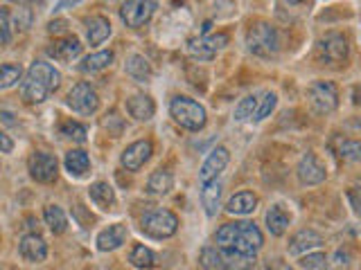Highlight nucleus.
I'll return each mask as SVG.
<instances>
[{"label":"nucleus","mask_w":361,"mask_h":270,"mask_svg":"<svg viewBox=\"0 0 361 270\" xmlns=\"http://www.w3.org/2000/svg\"><path fill=\"white\" fill-rule=\"evenodd\" d=\"M61 84L59 70H54L50 63L34 61L27 70L25 82L20 84V95L27 104H41L50 93H54Z\"/></svg>","instance_id":"nucleus-1"},{"label":"nucleus","mask_w":361,"mask_h":270,"mask_svg":"<svg viewBox=\"0 0 361 270\" xmlns=\"http://www.w3.org/2000/svg\"><path fill=\"white\" fill-rule=\"evenodd\" d=\"M214 241L219 248H235L240 252L255 255L259 248L264 245V236L259 232V228L251 221L242 223H226L214 234Z\"/></svg>","instance_id":"nucleus-2"},{"label":"nucleus","mask_w":361,"mask_h":270,"mask_svg":"<svg viewBox=\"0 0 361 270\" xmlns=\"http://www.w3.org/2000/svg\"><path fill=\"white\" fill-rule=\"evenodd\" d=\"M169 112H172V117L178 127H183L188 131H201L208 122L206 108H203L199 101L183 97V95H176L169 101Z\"/></svg>","instance_id":"nucleus-3"},{"label":"nucleus","mask_w":361,"mask_h":270,"mask_svg":"<svg viewBox=\"0 0 361 270\" xmlns=\"http://www.w3.org/2000/svg\"><path fill=\"white\" fill-rule=\"evenodd\" d=\"M246 45L257 56H264V59L267 56H274L280 50V39L276 27H271L269 22H255L246 32Z\"/></svg>","instance_id":"nucleus-4"},{"label":"nucleus","mask_w":361,"mask_h":270,"mask_svg":"<svg viewBox=\"0 0 361 270\" xmlns=\"http://www.w3.org/2000/svg\"><path fill=\"white\" fill-rule=\"evenodd\" d=\"M307 101L316 115H330L338 106V90L332 82H314L307 88Z\"/></svg>","instance_id":"nucleus-5"},{"label":"nucleus","mask_w":361,"mask_h":270,"mask_svg":"<svg viewBox=\"0 0 361 270\" xmlns=\"http://www.w3.org/2000/svg\"><path fill=\"white\" fill-rule=\"evenodd\" d=\"M140 228L147 236H154V239H167V236L176 234L178 219H176V214H172L169 210H156V212L147 214V217H142Z\"/></svg>","instance_id":"nucleus-6"},{"label":"nucleus","mask_w":361,"mask_h":270,"mask_svg":"<svg viewBox=\"0 0 361 270\" xmlns=\"http://www.w3.org/2000/svg\"><path fill=\"white\" fill-rule=\"evenodd\" d=\"M350 45L348 39L338 32H327L325 37L319 39V45H316V54H319V61L327 63V65H336L343 63L348 59Z\"/></svg>","instance_id":"nucleus-7"},{"label":"nucleus","mask_w":361,"mask_h":270,"mask_svg":"<svg viewBox=\"0 0 361 270\" xmlns=\"http://www.w3.org/2000/svg\"><path fill=\"white\" fill-rule=\"evenodd\" d=\"M226 45H228V34H203V37H197V39H190L188 41V52L190 56H195L199 61H210L214 59V54L219 50H224Z\"/></svg>","instance_id":"nucleus-8"},{"label":"nucleus","mask_w":361,"mask_h":270,"mask_svg":"<svg viewBox=\"0 0 361 270\" xmlns=\"http://www.w3.org/2000/svg\"><path fill=\"white\" fill-rule=\"evenodd\" d=\"M156 9V0H127L120 7V18L127 27H142L145 22H149L152 14Z\"/></svg>","instance_id":"nucleus-9"},{"label":"nucleus","mask_w":361,"mask_h":270,"mask_svg":"<svg viewBox=\"0 0 361 270\" xmlns=\"http://www.w3.org/2000/svg\"><path fill=\"white\" fill-rule=\"evenodd\" d=\"M66 104L71 106L75 112H79V115H90V112L97 110L99 99H97L95 90L90 88V84L82 82V84L71 88V93H68V97H66Z\"/></svg>","instance_id":"nucleus-10"},{"label":"nucleus","mask_w":361,"mask_h":270,"mask_svg":"<svg viewBox=\"0 0 361 270\" xmlns=\"http://www.w3.org/2000/svg\"><path fill=\"white\" fill-rule=\"evenodd\" d=\"M27 169H30V176L37 180V183H52V180H56V174H59V162H56V158L50 153L34 151L30 155Z\"/></svg>","instance_id":"nucleus-11"},{"label":"nucleus","mask_w":361,"mask_h":270,"mask_svg":"<svg viewBox=\"0 0 361 270\" xmlns=\"http://www.w3.org/2000/svg\"><path fill=\"white\" fill-rule=\"evenodd\" d=\"M152 153H154L152 142L149 140H138V142L129 144L127 149L122 151L120 162H122L124 169H127V172H138V169L152 158Z\"/></svg>","instance_id":"nucleus-12"},{"label":"nucleus","mask_w":361,"mask_h":270,"mask_svg":"<svg viewBox=\"0 0 361 270\" xmlns=\"http://www.w3.org/2000/svg\"><path fill=\"white\" fill-rule=\"evenodd\" d=\"M296 174H298V180L302 185H321L327 176V169L314 153H307V155L300 158Z\"/></svg>","instance_id":"nucleus-13"},{"label":"nucleus","mask_w":361,"mask_h":270,"mask_svg":"<svg viewBox=\"0 0 361 270\" xmlns=\"http://www.w3.org/2000/svg\"><path fill=\"white\" fill-rule=\"evenodd\" d=\"M228 160H231V153H228L226 146H217V149H212L210 155L206 158V162L201 165V172H199L201 183L206 185V183H210V180L217 178L226 169V165H228Z\"/></svg>","instance_id":"nucleus-14"},{"label":"nucleus","mask_w":361,"mask_h":270,"mask_svg":"<svg viewBox=\"0 0 361 270\" xmlns=\"http://www.w3.org/2000/svg\"><path fill=\"white\" fill-rule=\"evenodd\" d=\"M20 257L30 264H41L48 257V243L43 241V236L39 234H25L18 243Z\"/></svg>","instance_id":"nucleus-15"},{"label":"nucleus","mask_w":361,"mask_h":270,"mask_svg":"<svg viewBox=\"0 0 361 270\" xmlns=\"http://www.w3.org/2000/svg\"><path fill=\"white\" fill-rule=\"evenodd\" d=\"M321 243H323V236L316 230H300L289 239L287 250L293 257H302V255H307L310 250H314V248H319Z\"/></svg>","instance_id":"nucleus-16"},{"label":"nucleus","mask_w":361,"mask_h":270,"mask_svg":"<svg viewBox=\"0 0 361 270\" xmlns=\"http://www.w3.org/2000/svg\"><path fill=\"white\" fill-rule=\"evenodd\" d=\"M127 236H129V230H127V225H122V223H113L109 225L106 230H102L97 234V248L102 252H111V250H118V248L127 241Z\"/></svg>","instance_id":"nucleus-17"},{"label":"nucleus","mask_w":361,"mask_h":270,"mask_svg":"<svg viewBox=\"0 0 361 270\" xmlns=\"http://www.w3.org/2000/svg\"><path fill=\"white\" fill-rule=\"evenodd\" d=\"M48 54L54 56L56 61H73L77 59L79 54H82V43H79L77 37H63V39H56L50 48H48Z\"/></svg>","instance_id":"nucleus-18"},{"label":"nucleus","mask_w":361,"mask_h":270,"mask_svg":"<svg viewBox=\"0 0 361 270\" xmlns=\"http://www.w3.org/2000/svg\"><path fill=\"white\" fill-rule=\"evenodd\" d=\"M127 110H129V115L133 120H138V122H147V120H152L154 117V112H156V104H154V99L149 95H133L127 99Z\"/></svg>","instance_id":"nucleus-19"},{"label":"nucleus","mask_w":361,"mask_h":270,"mask_svg":"<svg viewBox=\"0 0 361 270\" xmlns=\"http://www.w3.org/2000/svg\"><path fill=\"white\" fill-rule=\"evenodd\" d=\"M257 207V196L253 191H240V194H235L228 202H226V210L235 217H248V214H253Z\"/></svg>","instance_id":"nucleus-20"},{"label":"nucleus","mask_w":361,"mask_h":270,"mask_svg":"<svg viewBox=\"0 0 361 270\" xmlns=\"http://www.w3.org/2000/svg\"><path fill=\"white\" fill-rule=\"evenodd\" d=\"M291 223V214L282 205H271L267 212V230L274 236H282Z\"/></svg>","instance_id":"nucleus-21"},{"label":"nucleus","mask_w":361,"mask_h":270,"mask_svg":"<svg viewBox=\"0 0 361 270\" xmlns=\"http://www.w3.org/2000/svg\"><path fill=\"white\" fill-rule=\"evenodd\" d=\"M88 196L99 210H104V212H109L113 205H116V191H113V187L109 183H104V180H97V183L90 185Z\"/></svg>","instance_id":"nucleus-22"},{"label":"nucleus","mask_w":361,"mask_h":270,"mask_svg":"<svg viewBox=\"0 0 361 270\" xmlns=\"http://www.w3.org/2000/svg\"><path fill=\"white\" fill-rule=\"evenodd\" d=\"M86 37L90 45H99L111 37V22L104 16H90L86 18Z\"/></svg>","instance_id":"nucleus-23"},{"label":"nucleus","mask_w":361,"mask_h":270,"mask_svg":"<svg viewBox=\"0 0 361 270\" xmlns=\"http://www.w3.org/2000/svg\"><path fill=\"white\" fill-rule=\"evenodd\" d=\"M201 202H203V207H206V214H208V217H214V214L219 212V202H221V183H219L217 178L203 185V189H201Z\"/></svg>","instance_id":"nucleus-24"},{"label":"nucleus","mask_w":361,"mask_h":270,"mask_svg":"<svg viewBox=\"0 0 361 270\" xmlns=\"http://www.w3.org/2000/svg\"><path fill=\"white\" fill-rule=\"evenodd\" d=\"M221 257L228 270H251L255 266V255L240 252L235 248H221Z\"/></svg>","instance_id":"nucleus-25"},{"label":"nucleus","mask_w":361,"mask_h":270,"mask_svg":"<svg viewBox=\"0 0 361 270\" xmlns=\"http://www.w3.org/2000/svg\"><path fill=\"white\" fill-rule=\"evenodd\" d=\"M63 165H66V172L71 174V176L82 178V176L88 172V167H90V158H88V153L82 151V149H73V151H68V153H66Z\"/></svg>","instance_id":"nucleus-26"},{"label":"nucleus","mask_w":361,"mask_h":270,"mask_svg":"<svg viewBox=\"0 0 361 270\" xmlns=\"http://www.w3.org/2000/svg\"><path fill=\"white\" fill-rule=\"evenodd\" d=\"M127 75L131 79H135V82H140V84H147L152 79V65L149 61L145 59L142 54H131L129 59H127Z\"/></svg>","instance_id":"nucleus-27"},{"label":"nucleus","mask_w":361,"mask_h":270,"mask_svg":"<svg viewBox=\"0 0 361 270\" xmlns=\"http://www.w3.org/2000/svg\"><path fill=\"white\" fill-rule=\"evenodd\" d=\"M334 153L348 162H359L361 160V142L359 140H350V138H336L332 142Z\"/></svg>","instance_id":"nucleus-28"},{"label":"nucleus","mask_w":361,"mask_h":270,"mask_svg":"<svg viewBox=\"0 0 361 270\" xmlns=\"http://www.w3.org/2000/svg\"><path fill=\"white\" fill-rule=\"evenodd\" d=\"M174 187V178L169 172H163V169H158V172H154L149 176V180H147V191L154 196H165L169 194Z\"/></svg>","instance_id":"nucleus-29"},{"label":"nucleus","mask_w":361,"mask_h":270,"mask_svg":"<svg viewBox=\"0 0 361 270\" xmlns=\"http://www.w3.org/2000/svg\"><path fill=\"white\" fill-rule=\"evenodd\" d=\"M129 264H131L133 268L149 270V268L156 266V255H154L147 245L138 243V245H133V248H131V252H129Z\"/></svg>","instance_id":"nucleus-30"},{"label":"nucleus","mask_w":361,"mask_h":270,"mask_svg":"<svg viewBox=\"0 0 361 270\" xmlns=\"http://www.w3.org/2000/svg\"><path fill=\"white\" fill-rule=\"evenodd\" d=\"M113 63V52L111 50H104V52H95V54H90L86 56V59L79 63V70L82 72H99V70H104V68H109Z\"/></svg>","instance_id":"nucleus-31"},{"label":"nucleus","mask_w":361,"mask_h":270,"mask_svg":"<svg viewBox=\"0 0 361 270\" xmlns=\"http://www.w3.org/2000/svg\"><path fill=\"white\" fill-rule=\"evenodd\" d=\"M43 219H45V225H48V228L54 234H61L68 228V217H66V212L59 205H48V207H45Z\"/></svg>","instance_id":"nucleus-32"},{"label":"nucleus","mask_w":361,"mask_h":270,"mask_svg":"<svg viewBox=\"0 0 361 270\" xmlns=\"http://www.w3.org/2000/svg\"><path fill=\"white\" fill-rule=\"evenodd\" d=\"M199 266L203 270H228L221 257V250H214V248H203L199 257Z\"/></svg>","instance_id":"nucleus-33"},{"label":"nucleus","mask_w":361,"mask_h":270,"mask_svg":"<svg viewBox=\"0 0 361 270\" xmlns=\"http://www.w3.org/2000/svg\"><path fill=\"white\" fill-rule=\"evenodd\" d=\"M257 106H259V97L257 95H248L244 97L240 104L235 108V120L237 122H246V120H253L255 112H257Z\"/></svg>","instance_id":"nucleus-34"},{"label":"nucleus","mask_w":361,"mask_h":270,"mask_svg":"<svg viewBox=\"0 0 361 270\" xmlns=\"http://www.w3.org/2000/svg\"><path fill=\"white\" fill-rule=\"evenodd\" d=\"M20 75H23L20 65L3 63V68H0V88L7 90V88H11L14 84H18L20 82Z\"/></svg>","instance_id":"nucleus-35"},{"label":"nucleus","mask_w":361,"mask_h":270,"mask_svg":"<svg viewBox=\"0 0 361 270\" xmlns=\"http://www.w3.org/2000/svg\"><path fill=\"white\" fill-rule=\"evenodd\" d=\"M61 135L68 140H75V142H86V127H82L79 122H73V120H66L61 122L59 127Z\"/></svg>","instance_id":"nucleus-36"},{"label":"nucleus","mask_w":361,"mask_h":270,"mask_svg":"<svg viewBox=\"0 0 361 270\" xmlns=\"http://www.w3.org/2000/svg\"><path fill=\"white\" fill-rule=\"evenodd\" d=\"M276 104H278V95L276 93H264L262 99H259V106H257V112H255L253 120L255 122H262L264 117H269L271 112H274Z\"/></svg>","instance_id":"nucleus-37"},{"label":"nucleus","mask_w":361,"mask_h":270,"mask_svg":"<svg viewBox=\"0 0 361 270\" xmlns=\"http://www.w3.org/2000/svg\"><path fill=\"white\" fill-rule=\"evenodd\" d=\"M298 264L305 270H323L327 266V257L323 252H307L298 259Z\"/></svg>","instance_id":"nucleus-38"},{"label":"nucleus","mask_w":361,"mask_h":270,"mask_svg":"<svg viewBox=\"0 0 361 270\" xmlns=\"http://www.w3.org/2000/svg\"><path fill=\"white\" fill-rule=\"evenodd\" d=\"M0 32H3V45H9V41H11V22H9V11L5 7L0 9Z\"/></svg>","instance_id":"nucleus-39"},{"label":"nucleus","mask_w":361,"mask_h":270,"mask_svg":"<svg viewBox=\"0 0 361 270\" xmlns=\"http://www.w3.org/2000/svg\"><path fill=\"white\" fill-rule=\"evenodd\" d=\"M348 200H350V205H353L355 214H359L361 217V187H353L348 191Z\"/></svg>","instance_id":"nucleus-40"},{"label":"nucleus","mask_w":361,"mask_h":270,"mask_svg":"<svg viewBox=\"0 0 361 270\" xmlns=\"http://www.w3.org/2000/svg\"><path fill=\"white\" fill-rule=\"evenodd\" d=\"M341 266H343V268L350 266V252H348V250H336V255H334V264H332V268H334V270H341Z\"/></svg>","instance_id":"nucleus-41"},{"label":"nucleus","mask_w":361,"mask_h":270,"mask_svg":"<svg viewBox=\"0 0 361 270\" xmlns=\"http://www.w3.org/2000/svg\"><path fill=\"white\" fill-rule=\"evenodd\" d=\"M30 22H32V14L27 9H20V16H16V25L20 30H27L30 27Z\"/></svg>","instance_id":"nucleus-42"},{"label":"nucleus","mask_w":361,"mask_h":270,"mask_svg":"<svg viewBox=\"0 0 361 270\" xmlns=\"http://www.w3.org/2000/svg\"><path fill=\"white\" fill-rule=\"evenodd\" d=\"M66 30H68V22L66 20H52L50 25H48V32L50 34H61Z\"/></svg>","instance_id":"nucleus-43"},{"label":"nucleus","mask_w":361,"mask_h":270,"mask_svg":"<svg viewBox=\"0 0 361 270\" xmlns=\"http://www.w3.org/2000/svg\"><path fill=\"white\" fill-rule=\"evenodd\" d=\"M264 270H291L282 259H269V264H267V268Z\"/></svg>","instance_id":"nucleus-44"},{"label":"nucleus","mask_w":361,"mask_h":270,"mask_svg":"<svg viewBox=\"0 0 361 270\" xmlns=\"http://www.w3.org/2000/svg\"><path fill=\"white\" fill-rule=\"evenodd\" d=\"M0 144H3V153H11V146H14V142L9 140L7 133H0Z\"/></svg>","instance_id":"nucleus-45"},{"label":"nucleus","mask_w":361,"mask_h":270,"mask_svg":"<svg viewBox=\"0 0 361 270\" xmlns=\"http://www.w3.org/2000/svg\"><path fill=\"white\" fill-rule=\"evenodd\" d=\"M353 101L357 106H361V86H357L355 90H353Z\"/></svg>","instance_id":"nucleus-46"},{"label":"nucleus","mask_w":361,"mask_h":270,"mask_svg":"<svg viewBox=\"0 0 361 270\" xmlns=\"http://www.w3.org/2000/svg\"><path fill=\"white\" fill-rule=\"evenodd\" d=\"M0 117H3V122L7 124V127H9V124H14V120H11V112H7V110L0 112Z\"/></svg>","instance_id":"nucleus-47"},{"label":"nucleus","mask_w":361,"mask_h":270,"mask_svg":"<svg viewBox=\"0 0 361 270\" xmlns=\"http://www.w3.org/2000/svg\"><path fill=\"white\" fill-rule=\"evenodd\" d=\"M75 3H79V0H61V3L56 5V11L63 9V7H68V5H75Z\"/></svg>","instance_id":"nucleus-48"},{"label":"nucleus","mask_w":361,"mask_h":270,"mask_svg":"<svg viewBox=\"0 0 361 270\" xmlns=\"http://www.w3.org/2000/svg\"><path fill=\"white\" fill-rule=\"evenodd\" d=\"M11 3H20V5H25V3H30V0H11Z\"/></svg>","instance_id":"nucleus-49"},{"label":"nucleus","mask_w":361,"mask_h":270,"mask_svg":"<svg viewBox=\"0 0 361 270\" xmlns=\"http://www.w3.org/2000/svg\"><path fill=\"white\" fill-rule=\"evenodd\" d=\"M287 3H291V5H298V3H302V0H287Z\"/></svg>","instance_id":"nucleus-50"}]
</instances>
